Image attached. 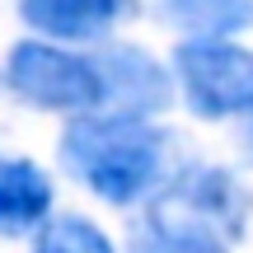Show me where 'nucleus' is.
Instances as JSON below:
<instances>
[{
  "instance_id": "1",
  "label": "nucleus",
  "mask_w": 253,
  "mask_h": 253,
  "mask_svg": "<svg viewBox=\"0 0 253 253\" xmlns=\"http://www.w3.org/2000/svg\"><path fill=\"white\" fill-rule=\"evenodd\" d=\"M61 164L113 207L136 202L164 169V136L141 122V113L80 118L61 136Z\"/></svg>"
},
{
  "instance_id": "2",
  "label": "nucleus",
  "mask_w": 253,
  "mask_h": 253,
  "mask_svg": "<svg viewBox=\"0 0 253 253\" xmlns=\"http://www.w3.org/2000/svg\"><path fill=\"white\" fill-rule=\"evenodd\" d=\"M178 80L188 108L202 118H235L253 113V52L225 38H192L178 47Z\"/></svg>"
},
{
  "instance_id": "3",
  "label": "nucleus",
  "mask_w": 253,
  "mask_h": 253,
  "mask_svg": "<svg viewBox=\"0 0 253 253\" xmlns=\"http://www.w3.org/2000/svg\"><path fill=\"white\" fill-rule=\"evenodd\" d=\"M9 84L24 103L47 113H80L103 103V71L84 56L56 52L47 42H19L9 52Z\"/></svg>"
},
{
  "instance_id": "4",
  "label": "nucleus",
  "mask_w": 253,
  "mask_h": 253,
  "mask_svg": "<svg viewBox=\"0 0 253 253\" xmlns=\"http://www.w3.org/2000/svg\"><path fill=\"white\" fill-rule=\"evenodd\" d=\"M126 253H230L225 235L216 225H207L202 216L173 207L169 197H160V207L131 230Z\"/></svg>"
},
{
  "instance_id": "5",
  "label": "nucleus",
  "mask_w": 253,
  "mask_h": 253,
  "mask_svg": "<svg viewBox=\"0 0 253 253\" xmlns=\"http://www.w3.org/2000/svg\"><path fill=\"white\" fill-rule=\"evenodd\" d=\"M169 202H173V207H183V211H192V216H202L207 225H216L225 239L244 235L249 197H244V188H239L225 169H192L188 178L173 183Z\"/></svg>"
},
{
  "instance_id": "6",
  "label": "nucleus",
  "mask_w": 253,
  "mask_h": 253,
  "mask_svg": "<svg viewBox=\"0 0 253 253\" xmlns=\"http://www.w3.org/2000/svg\"><path fill=\"white\" fill-rule=\"evenodd\" d=\"M126 0H19V14L28 28L47 38H71V42H94L122 19Z\"/></svg>"
},
{
  "instance_id": "7",
  "label": "nucleus",
  "mask_w": 253,
  "mask_h": 253,
  "mask_svg": "<svg viewBox=\"0 0 253 253\" xmlns=\"http://www.w3.org/2000/svg\"><path fill=\"white\" fill-rule=\"evenodd\" d=\"M99 71H103V99L113 94V99L122 103V113H150V108H160V103L169 99L164 71L145 52H136V47L108 52Z\"/></svg>"
},
{
  "instance_id": "8",
  "label": "nucleus",
  "mask_w": 253,
  "mask_h": 253,
  "mask_svg": "<svg viewBox=\"0 0 253 253\" xmlns=\"http://www.w3.org/2000/svg\"><path fill=\"white\" fill-rule=\"evenodd\" d=\"M52 207V183L33 160H0V235H24Z\"/></svg>"
},
{
  "instance_id": "9",
  "label": "nucleus",
  "mask_w": 253,
  "mask_h": 253,
  "mask_svg": "<svg viewBox=\"0 0 253 253\" xmlns=\"http://www.w3.org/2000/svg\"><path fill=\"white\" fill-rule=\"evenodd\" d=\"M253 19L249 0H173V24H192L197 33L220 38L225 28H244Z\"/></svg>"
},
{
  "instance_id": "10",
  "label": "nucleus",
  "mask_w": 253,
  "mask_h": 253,
  "mask_svg": "<svg viewBox=\"0 0 253 253\" xmlns=\"http://www.w3.org/2000/svg\"><path fill=\"white\" fill-rule=\"evenodd\" d=\"M33 253H113V244H108V235H103L99 225H89V220L56 216V220L42 225Z\"/></svg>"
},
{
  "instance_id": "11",
  "label": "nucleus",
  "mask_w": 253,
  "mask_h": 253,
  "mask_svg": "<svg viewBox=\"0 0 253 253\" xmlns=\"http://www.w3.org/2000/svg\"><path fill=\"white\" fill-rule=\"evenodd\" d=\"M249 141H253V131H249Z\"/></svg>"
}]
</instances>
